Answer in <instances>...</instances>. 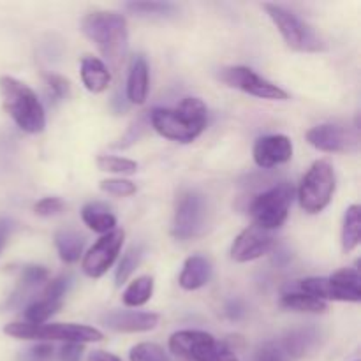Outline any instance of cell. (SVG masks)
<instances>
[{
    "mask_svg": "<svg viewBox=\"0 0 361 361\" xmlns=\"http://www.w3.org/2000/svg\"><path fill=\"white\" fill-rule=\"evenodd\" d=\"M152 127L166 140L192 143L203 134L208 122L207 106L197 97H183L175 108H155L150 113Z\"/></svg>",
    "mask_w": 361,
    "mask_h": 361,
    "instance_id": "cell-1",
    "label": "cell"
},
{
    "mask_svg": "<svg viewBox=\"0 0 361 361\" xmlns=\"http://www.w3.org/2000/svg\"><path fill=\"white\" fill-rule=\"evenodd\" d=\"M81 30L113 67H120L129 48L127 20L122 14L113 11H94L81 20Z\"/></svg>",
    "mask_w": 361,
    "mask_h": 361,
    "instance_id": "cell-2",
    "label": "cell"
},
{
    "mask_svg": "<svg viewBox=\"0 0 361 361\" xmlns=\"http://www.w3.org/2000/svg\"><path fill=\"white\" fill-rule=\"evenodd\" d=\"M0 97L7 115L21 130L39 134L46 127V113L37 94L23 81L13 76H0Z\"/></svg>",
    "mask_w": 361,
    "mask_h": 361,
    "instance_id": "cell-3",
    "label": "cell"
},
{
    "mask_svg": "<svg viewBox=\"0 0 361 361\" xmlns=\"http://www.w3.org/2000/svg\"><path fill=\"white\" fill-rule=\"evenodd\" d=\"M4 334L21 341H42V342H66V344H88L101 342L104 335L97 328L85 324H30L9 323L4 326Z\"/></svg>",
    "mask_w": 361,
    "mask_h": 361,
    "instance_id": "cell-4",
    "label": "cell"
},
{
    "mask_svg": "<svg viewBox=\"0 0 361 361\" xmlns=\"http://www.w3.org/2000/svg\"><path fill=\"white\" fill-rule=\"evenodd\" d=\"M300 293L317 300L358 303L361 300V277L358 268H342L331 277H309L298 282Z\"/></svg>",
    "mask_w": 361,
    "mask_h": 361,
    "instance_id": "cell-5",
    "label": "cell"
},
{
    "mask_svg": "<svg viewBox=\"0 0 361 361\" xmlns=\"http://www.w3.org/2000/svg\"><path fill=\"white\" fill-rule=\"evenodd\" d=\"M169 351L187 361H238L235 353L214 335L200 330H182L169 337Z\"/></svg>",
    "mask_w": 361,
    "mask_h": 361,
    "instance_id": "cell-6",
    "label": "cell"
},
{
    "mask_svg": "<svg viewBox=\"0 0 361 361\" xmlns=\"http://www.w3.org/2000/svg\"><path fill=\"white\" fill-rule=\"evenodd\" d=\"M293 197H295V189L288 182H281L257 194L249 204V214L254 226L270 233L281 228L289 215Z\"/></svg>",
    "mask_w": 361,
    "mask_h": 361,
    "instance_id": "cell-7",
    "label": "cell"
},
{
    "mask_svg": "<svg viewBox=\"0 0 361 361\" xmlns=\"http://www.w3.org/2000/svg\"><path fill=\"white\" fill-rule=\"evenodd\" d=\"M335 192V171L330 162L316 161L298 187L300 207L307 214H319L330 204Z\"/></svg>",
    "mask_w": 361,
    "mask_h": 361,
    "instance_id": "cell-8",
    "label": "cell"
},
{
    "mask_svg": "<svg viewBox=\"0 0 361 361\" xmlns=\"http://www.w3.org/2000/svg\"><path fill=\"white\" fill-rule=\"evenodd\" d=\"M263 9L271 18V21L279 28L289 48L296 49V51H317V49H321V42L312 28L305 21L300 20L293 11L277 6V4H263Z\"/></svg>",
    "mask_w": 361,
    "mask_h": 361,
    "instance_id": "cell-9",
    "label": "cell"
},
{
    "mask_svg": "<svg viewBox=\"0 0 361 361\" xmlns=\"http://www.w3.org/2000/svg\"><path fill=\"white\" fill-rule=\"evenodd\" d=\"M208 204L203 194L185 190L178 196L173 219V236L176 240H189L200 235L207 222Z\"/></svg>",
    "mask_w": 361,
    "mask_h": 361,
    "instance_id": "cell-10",
    "label": "cell"
},
{
    "mask_svg": "<svg viewBox=\"0 0 361 361\" xmlns=\"http://www.w3.org/2000/svg\"><path fill=\"white\" fill-rule=\"evenodd\" d=\"M221 80L224 81L228 87L242 90L245 94L254 95L257 99H267V101H286L288 99V92L282 90L281 87L268 81L267 78L259 76L254 69L245 66H231L224 67L221 71Z\"/></svg>",
    "mask_w": 361,
    "mask_h": 361,
    "instance_id": "cell-11",
    "label": "cell"
},
{
    "mask_svg": "<svg viewBox=\"0 0 361 361\" xmlns=\"http://www.w3.org/2000/svg\"><path fill=\"white\" fill-rule=\"evenodd\" d=\"M307 141L316 150L326 154H345L358 150L360 134L358 127H349L344 123H321L307 133Z\"/></svg>",
    "mask_w": 361,
    "mask_h": 361,
    "instance_id": "cell-12",
    "label": "cell"
},
{
    "mask_svg": "<svg viewBox=\"0 0 361 361\" xmlns=\"http://www.w3.org/2000/svg\"><path fill=\"white\" fill-rule=\"evenodd\" d=\"M123 240H126V233L122 229H113L111 233L102 235L83 256V261H81L83 274L90 279L102 277L118 257Z\"/></svg>",
    "mask_w": 361,
    "mask_h": 361,
    "instance_id": "cell-13",
    "label": "cell"
},
{
    "mask_svg": "<svg viewBox=\"0 0 361 361\" xmlns=\"http://www.w3.org/2000/svg\"><path fill=\"white\" fill-rule=\"evenodd\" d=\"M274 235L270 231H264L252 224L243 229L235 238L231 245V259L236 263H249V261L259 259L274 249Z\"/></svg>",
    "mask_w": 361,
    "mask_h": 361,
    "instance_id": "cell-14",
    "label": "cell"
},
{
    "mask_svg": "<svg viewBox=\"0 0 361 361\" xmlns=\"http://www.w3.org/2000/svg\"><path fill=\"white\" fill-rule=\"evenodd\" d=\"M254 162L261 169H270L279 164H286L293 157V143L284 134H270L257 137L252 148Z\"/></svg>",
    "mask_w": 361,
    "mask_h": 361,
    "instance_id": "cell-15",
    "label": "cell"
},
{
    "mask_svg": "<svg viewBox=\"0 0 361 361\" xmlns=\"http://www.w3.org/2000/svg\"><path fill=\"white\" fill-rule=\"evenodd\" d=\"M106 328L118 334H145L159 324V316L141 310H113L101 317Z\"/></svg>",
    "mask_w": 361,
    "mask_h": 361,
    "instance_id": "cell-16",
    "label": "cell"
},
{
    "mask_svg": "<svg viewBox=\"0 0 361 361\" xmlns=\"http://www.w3.org/2000/svg\"><path fill=\"white\" fill-rule=\"evenodd\" d=\"M148 63L143 55H136L130 62L129 76H127L126 94L130 104H145L148 97V88H150V76H148Z\"/></svg>",
    "mask_w": 361,
    "mask_h": 361,
    "instance_id": "cell-17",
    "label": "cell"
},
{
    "mask_svg": "<svg viewBox=\"0 0 361 361\" xmlns=\"http://www.w3.org/2000/svg\"><path fill=\"white\" fill-rule=\"evenodd\" d=\"M80 74L85 88L92 92V94H101V92L108 90L109 83H111L109 67L97 56H83L81 59Z\"/></svg>",
    "mask_w": 361,
    "mask_h": 361,
    "instance_id": "cell-18",
    "label": "cell"
},
{
    "mask_svg": "<svg viewBox=\"0 0 361 361\" xmlns=\"http://www.w3.org/2000/svg\"><path fill=\"white\" fill-rule=\"evenodd\" d=\"M212 277V263L204 256H190L183 263L178 277L180 288L185 291H196L208 284Z\"/></svg>",
    "mask_w": 361,
    "mask_h": 361,
    "instance_id": "cell-19",
    "label": "cell"
},
{
    "mask_svg": "<svg viewBox=\"0 0 361 361\" xmlns=\"http://www.w3.org/2000/svg\"><path fill=\"white\" fill-rule=\"evenodd\" d=\"M81 219L88 229L99 235H106L116 229V217L102 203H88L81 208Z\"/></svg>",
    "mask_w": 361,
    "mask_h": 361,
    "instance_id": "cell-20",
    "label": "cell"
},
{
    "mask_svg": "<svg viewBox=\"0 0 361 361\" xmlns=\"http://www.w3.org/2000/svg\"><path fill=\"white\" fill-rule=\"evenodd\" d=\"M317 341H319V335H317L316 328H302V330L291 331L282 341L281 348L284 349L289 358L291 356L298 358V356L307 355L317 344Z\"/></svg>",
    "mask_w": 361,
    "mask_h": 361,
    "instance_id": "cell-21",
    "label": "cell"
},
{
    "mask_svg": "<svg viewBox=\"0 0 361 361\" xmlns=\"http://www.w3.org/2000/svg\"><path fill=\"white\" fill-rule=\"evenodd\" d=\"M55 245L59 250V256L63 263H76L83 256L85 238L83 235L71 229H62L55 235Z\"/></svg>",
    "mask_w": 361,
    "mask_h": 361,
    "instance_id": "cell-22",
    "label": "cell"
},
{
    "mask_svg": "<svg viewBox=\"0 0 361 361\" xmlns=\"http://www.w3.org/2000/svg\"><path fill=\"white\" fill-rule=\"evenodd\" d=\"M361 240V208L360 204H351L345 210L344 224H342V249L344 252H353L360 245Z\"/></svg>",
    "mask_w": 361,
    "mask_h": 361,
    "instance_id": "cell-23",
    "label": "cell"
},
{
    "mask_svg": "<svg viewBox=\"0 0 361 361\" xmlns=\"http://www.w3.org/2000/svg\"><path fill=\"white\" fill-rule=\"evenodd\" d=\"M154 295V277L152 275H141L136 281L130 282L122 295L123 305L127 307H141L150 302Z\"/></svg>",
    "mask_w": 361,
    "mask_h": 361,
    "instance_id": "cell-24",
    "label": "cell"
},
{
    "mask_svg": "<svg viewBox=\"0 0 361 361\" xmlns=\"http://www.w3.org/2000/svg\"><path fill=\"white\" fill-rule=\"evenodd\" d=\"M281 305L288 310L305 314H323L328 310L326 302L317 300L314 296L305 295V293H286L281 298Z\"/></svg>",
    "mask_w": 361,
    "mask_h": 361,
    "instance_id": "cell-25",
    "label": "cell"
},
{
    "mask_svg": "<svg viewBox=\"0 0 361 361\" xmlns=\"http://www.w3.org/2000/svg\"><path fill=\"white\" fill-rule=\"evenodd\" d=\"M62 303L60 300H49L41 296L39 300H35L34 303L27 307L25 310V321L30 324H44L46 321L51 316H55L60 309H62Z\"/></svg>",
    "mask_w": 361,
    "mask_h": 361,
    "instance_id": "cell-26",
    "label": "cell"
},
{
    "mask_svg": "<svg viewBox=\"0 0 361 361\" xmlns=\"http://www.w3.org/2000/svg\"><path fill=\"white\" fill-rule=\"evenodd\" d=\"M97 168L106 173H115V175H134L137 171V162L126 157H116V155H99Z\"/></svg>",
    "mask_w": 361,
    "mask_h": 361,
    "instance_id": "cell-27",
    "label": "cell"
},
{
    "mask_svg": "<svg viewBox=\"0 0 361 361\" xmlns=\"http://www.w3.org/2000/svg\"><path fill=\"white\" fill-rule=\"evenodd\" d=\"M141 257H143V249H141V247H130V249L123 254V257L118 263V268H116V286H122L129 281L130 275H133L134 271H136V268L140 267Z\"/></svg>",
    "mask_w": 361,
    "mask_h": 361,
    "instance_id": "cell-28",
    "label": "cell"
},
{
    "mask_svg": "<svg viewBox=\"0 0 361 361\" xmlns=\"http://www.w3.org/2000/svg\"><path fill=\"white\" fill-rule=\"evenodd\" d=\"M130 361H169L164 349L154 342H141L136 344L129 353Z\"/></svg>",
    "mask_w": 361,
    "mask_h": 361,
    "instance_id": "cell-29",
    "label": "cell"
},
{
    "mask_svg": "<svg viewBox=\"0 0 361 361\" xmlns=\"http://www.w3.org/2000/svg\"><path fill=\"white\" fill-rule=\"evenodd\" d=\"M127 9L137 16H169L175 13L176 7L168 2H130L127 4Z\"/></svg>",
    "mask_w": 361,
    "mask_h": 361,
    "instance_id": "cell-30",
    "label": "cell"
},
{
    "mask_svg": "<svg viewBox=\"0 0 361 361\" xmlns=\"http://www.w3.org/2000/svg\"><path fill=\"white\" fill-rule=\"evenodd\" d=\"M48 279V271L42 267H35V264H30V267H25L23 271H21L20 279V291L27 293L30 289L37 288L42 282Z\"/></svg>",
    "mask_w": 361,
    "mask_h": 361,
    "instance_id": "cell-31",
    "label": "cell"
},
{
    "mask_svg": "<svg viewBox=\"0 0 361 361\" xmlns=\"http://www.w3.org/2000/svg\"><path fill=\"white\" fill-rule=\"evenodd\" d=\"M101 190L116 197H129L136 192V183L126 178H108L101 182Z\"/></svg>",
    "mask_w": 361,
    "mask_h": 361,
    "instance_id": "cell-32",
    "label": "cell"
},
{
    "mask_svg": "<svg viewBox=\"0 0 361 361\" xmlns=\"http://www.w3.org/2000/svg\"><path fill=\"white\" fill-rule=\"evenodd\" d=\"M46 87H48L49 101L59 102L69 97V81H67L66 78L59 76V74H48V76H46Z\"/></svg>",
    "mask_w": 361,
    "mask_h": 361,
    "instance_id": "cell-33",
    "label": "cell"
},
{
    "mask_svg": "<svg viewBox=\"0 0 361 361\" xmlns=\"http://www.w3.org/2000/svg\"><path fill=\"white\" fill-rule=\"evenodd\" d=\"M53 360V345L49 342H39L32 348L21 351L20 361H51Z\"/></svg>",
    "mask_w": 361,
    "mask_h": 361,
    "instance_id": "cell-34",
    "label": "cell"
},
{
    "mask_svg": "<svg viewBox=\"0 0 361 361\" xmlns=\"http://www.w3.org/2000/svg\"><path fill=\"white\" fill-rule=\"evenodd\" d=\"M69 286H71V277L62 275V277H56L53 279L51 282H48V286H46L41 296H44V298H49V300H60V302H62V298L66 296Z\"/></svg>",
    "mask_w": 361,
    "mask_h": 361,
    "instance_id": "cell-35",
    "label": "cell"
},
{
    "mask_svg": "<svg viewBox=\"0 0 361 361\" xmlns=\"http://www.w3.org/2000/svg\"><path fill=\"white\" fill-rule=\"evenodd\" d=\"M254 361H289V356L286 355L284 349L281 348V344H264L263 348L257 349Z\"/></svg>",
    "mask_w": 361,
    "mask_h": 361,
    "instance_id": "cell-36",
    "label": "cell"
},
{
    "mask_svg": "<svg viewBox=\"0 0 361 361\" xmlns=\"http://www.w3.org/2000/svg\"><path fill=\"white\" fill-rule=\"evenodd\" d=\"M63 201L60 200V197H42L41 201H37L34 207V212L37 215H41V217H51V215H56L60 214V212L63 210Z\"/></svg>",
    "mask_w": 361,
    "mask_h": 361,
    "instance_id": "cell-37",
    "label": "cell"
},
{
    "mask_svg": "<svg viewBox=\"0 0 361 361\" xmlns=\"http://www.w3.org/2000/svg\"><path fill=\"white\" fill-rule=\"evenodd\" d=\"M85 348L83 344H63L59 351L60 361H81Z\"/></svg>",
    "mask_w": 361,
    "mask_h": 361,
    "instance_id": "cell-38",
    "label": "cell"
},
{
    "mask_svg": "<svg viewBox=\"0 0 361 361\" xmlns=\"http://www.w3.org/2000/svg\"><path fill=\"white\" fill-rule=\"evenodd\" d=\"M11 221H7V219H0V252L4 250V247H6L7 243V238H9L11 235Z\"/></svg>",
    "mask_w": 361,
    "mask_h": 361,
    "instance_id": "cell-39",
    "label": "cell"
},
{
    "mask_svg": "<svg viewBox=\"0 0 361 361\" xmlns=\"http://www.w3.org/2000/svg\"><path fill=\"white\" fill-rule=\"evenodd\" d=\"M88 361H122L116 355L108 351H92L88 356Z\"/></svg>",
    "mask_w": 361,
    "mask_h": 361,
    "instance_id": "cell-40",
    "label": "cell"
}]
</instances>
